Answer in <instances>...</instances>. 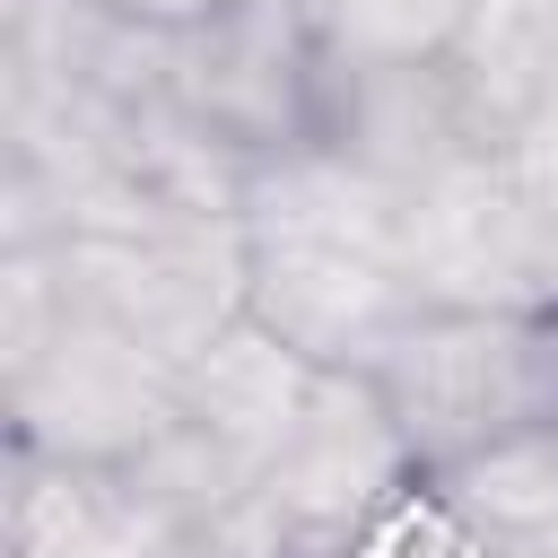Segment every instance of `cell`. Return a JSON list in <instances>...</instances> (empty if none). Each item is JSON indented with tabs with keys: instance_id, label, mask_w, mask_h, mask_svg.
I'll use <instances>...</instances> for the list:
<instances>
[{
	"instance_id": "277c9868",
	"label": "cell",
	"mask_w": 558,
	"mask_h": 558,
	"mask_svg": "<svg viewBox=\"0 0 558 558\" xmlns=\"http://www.w3.org/2000/svg\"><path fill=\"white\" fill-rule=\"evenodd\" d=\"M418 453L384 401V384L366 366H331L305 427L270 453L262 471V506L279 523V549L288 558H349L357 532L375 514H392L410 488H418Z\"/></svg>"
},
{
	"instance_id": "5b68a950",
	"label": "cell",
	"mask_w": 558,
	"mask_h": 558,
	"mask_svg": "<svg viewBox=\"0 0 558 558\" xmlns=\"http://www.w3.org/2000/svg\"><path fill=\"white\" fill-rule=\"evenodd\" d=\"M166 96L209 122L227 148H244L253 166L314 148L323 122V52L296 0H244L192 35H174L166 52Z\"/></svg>"
},
{
	"instance_id": "8992f818",
	"label": "cell",
	"mask_w": 558,
	"mask_h": 558,
	"mask_svg": "<svg viewBox=\"0 0 558 558\" xmlns=\"http://www.w3.org/2000/svg\"><path fill=\"white\" fill-rule=\"evenodd\" d=\"M323 375H331V366H314L305 349H288L270 323L235 314V323L183 366V418H192L209 445H227L244 471H270V453L305 427Z\"/></svg>"
},
{
	"instance_id": "8fae6325",
	"label": "cell",
	"mask_w": 558,
	"mask_h": 558,
	"mask_svg": "<svg viewBox=\"0 0 558 558\" xmlns=\"http://www.w3.org/2000/svg\"><path fill=\"white\" fill-rule=\"evenodd\" d=\"M549 549H558V541H549Z\"/></svg>"
},
{
	"instance_id": "3957f363",
	"label": "cell",
	"mask_w": 558,
	"mask_h": 558,
	"mask_svg": "<svg viewBox=\"0 0 558 558\" xmlns=\"http://www.w3.org/2000/svg\"><path fill=\"white\" fill-rule=\"evenodd\" d=\"M174 427H183V366L157 357L148 340H131L87 296L26 366H9V445L17 453L122 471L148 445H166Z\"/></svg>"
},
{
	"instance_id": "6da1fadb",
	"label": "cell",
	"mask_w": 558,
	"mask_h": 558,
	"mask_svg": "<svg viewBox=\"0 0 558 558\" xmlns=\"http://www.w3.org/2000/svg\"><path fill=\"white\" fill-rule=\"evenodd\" d=\"M418 453L453 471L506 436L558 427V314L541 305H418L366 366Z\"/></svg>"
},
{
	"instance_id": "9c48e42d",
	"label": "cell",
	"mask_w": 558,
	"mask_h": 558,
	"mask_svg": "<svg viewBox=\"0 0 558 558\" xmlns=\"http://www.w3.org/2000/svg\"><path fill=\"white\" fill-rule=\"evenodd\" d=\"M105 9H122L140 26H166V35H192V26H209V17H227L244 0H105Z\"/></svg>"
},
{
	"instance_id": "52a82bcc",
	"label": "cell",
	"mask_w": 558,
	"mask_h": 558,
	"mask_svg": "<svg viewBox=\"0 0 558 558\" xmlns=\"http://www.w3.org/2000/svg\"><path fill=\"white\" fill-rule=\"evenodd\" d=\"M436 497L497 549H549L558 541V427L506 436V445L436 471Z\"/></svg>"
},
{
	"instance_id": "30bf717a",
	"label": "cell",
	"mask_w": 558,
	"mask_h": 558,
	"mask_svg": "<svg viewBox=\"0 0 558 558\" xmlns=\"http://www.w3.org/2000/svg\"><path fill=\"white\" fill-rule=\"evenodd\" d=\"M514 558H558V549H514Z\"/></svg>"
},
{
	"instance_id": "ba28073f",
	"label": "cell",
	"mask_w": 558,
	"mask_h": 558,
	"mask_svg": "<svg viewBox=\"0 0 558 558\" xmlns=\"http://www.w3.org/2000/svg\"><path fill=\"white\" fill-rule=\"evenodd\" d=\"M323 70H436L462 52L488 0H296Z\"/></svg>"
},
{
	"instance_id": "7a4b0ae2",
	"label": "cell",
	"mask_w": 558,
	"mask_h": 558,
	"mask_svg": "<svg viewBox=\"0 0 558 558\" xmlns=\"http://www.w3.org/2000/svg\"><path fill=\"white\" fill-rule=\"evenodd\" d=\"M52 244L78 279V296L174 366H192L253 296L244 209H166L140 192H96Z\"/></svg>"
}]
</instances>
